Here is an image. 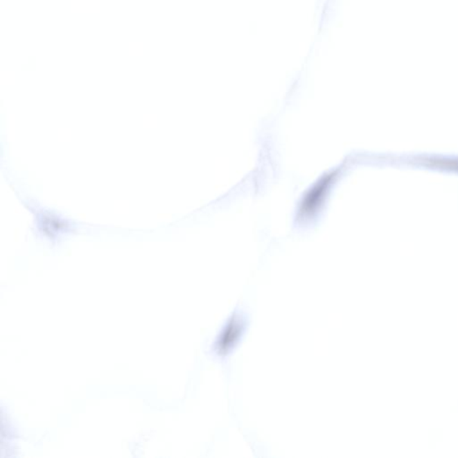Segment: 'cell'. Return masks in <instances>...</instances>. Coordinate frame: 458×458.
Segmentation results:
<instances>
[{
  "label": "cell",
  "mask_w": 458,
  "mask_h": 458,
  "mask_svg": "<svg viewBox=\"0 0 458 458\" xmlns=\"http://www.w3.org/2000/svg\"><path fill=\"white\" fill-rule=\"evenodd\" d=\"M332 176L324 177L310 191L308 195L303 199L302 206H301V213L307 216L312 214L317 210L319 205L324 202L326 193L328 192V187L331 184Z\"/></svg>",
  "instance_id": "1"
}]
</instances>
